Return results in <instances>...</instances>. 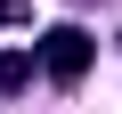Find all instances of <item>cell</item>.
Here are the masks:
<instances>
[{
	"label": "cell",
	"instance_id": "obj_3",
	"mask_svg": "<svg viewBox=\"0 0 122 114\" xmlns=\"http://www.w3.org/2000/svg\"><path fill=\"white\" fill-rule=\"evenodd\" d=\"M33 16V0H0V25H25Z\"/></svg>",
	"mask_w": 122,
	"mask_h": 114
},
{
	"label": "cell",
	"instance_id": "obj_2",
	"mask_svg": "<svg viewBox=\"0 0 122 114\" xmlns=\"http://www.w3.org/2000/svg\"><path fill=\"white\" fill-rule=\"evenodd\" d=\"M33 82V49H0V98H16Z\"/></svg>",
	"mask_w": 122,
	"mask_h": 114
},
{
	"label": "cell",
	"instance_id": "obj_1",
	"mask_svg": "<svg viewBox=\"0 0 122 114\" xmlns=\"http://www.w3.org/2000/svg\"><path fill=\"white\" fill-rule=\"evenodd\" d=\"M90 57H98V41H90L81 25H49V33H41V73H49L57 90H73V82L90 73Z\"/></svg>",
	"mask_w": 122,
	"mask_h": 114
}]
</instances>
